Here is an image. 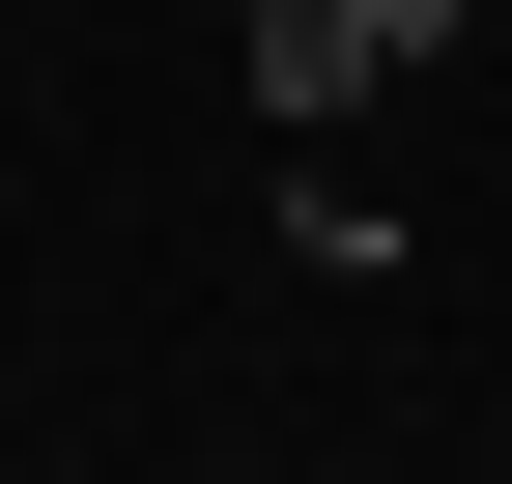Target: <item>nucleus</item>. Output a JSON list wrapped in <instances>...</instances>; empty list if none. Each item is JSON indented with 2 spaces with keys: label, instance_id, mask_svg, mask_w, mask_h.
I'll return each instance as SVG.
<instances>
[{
  "label": "nucleus",
  "instance_id": "obj_1",
  "mask_svg": "<svg viewBox=\"0 0 512 484\" xmlns=\"http://www.w3.org/2000/svg\"><path fill=\"white\" fill-rule=\"evenodd\" d=\"M342 29H370V57H399V86H427V57H456V29H484V0H342Z\"/></svg>",
  "mask_w": 512,
  "mask_h": 484
}]
</instances>
